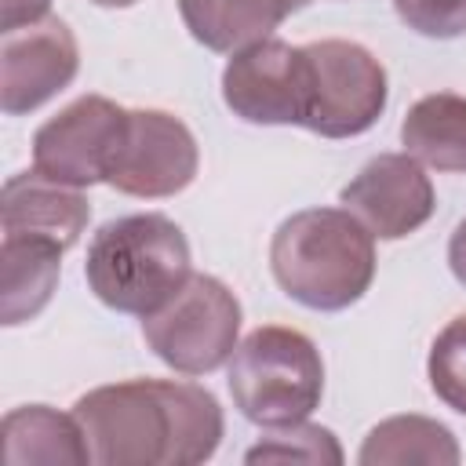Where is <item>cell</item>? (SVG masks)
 <instances>
[{
  "mask_svg": "<svg viewBox=\"0 0 466 466\" xmlns=\"http://www.w3.org/2000/svg\"><path fill=\"white\" fill-rule=\"evenodd\" d=\"M73 415L98 466H197L226 433L211 390L182 379H127L87 390Z\"/></svg>",
  "mask_w": 466,
  "mask_h": 466,
  "instance_id": "1",
  "label": "cell"
},
{
  "mask_svg": "<svg viewBox=\"0 0 466 466\" xmlns=\"http://www.w3.org/2000/svg\"><path fill=\"white\" fill-rule=\"evenodd\" d=\"M375 237L346 208L288 215L269 240V269L288 299L317 313H339L375 280Z\"/></svg>",
  "mask_w": 466,
  "mask_h": 466,
  "instance_id": "2",
  "label": "cell"
},
{
  "mask_svg": "<svg viewBox=\"0 0 466 466\" xmlns=\"http://www.w3.org/2000/svg\"><path fill=\"white\" fill-rule=\"evenodd\" d=\"M84 277L102 306L149 317L193 277L189 240L178 222L160 211L109 218L87 244Z\"/></svg>",
  "mask_w": 466,
  "mask_h": 466,
  "instance_id": "3",
  "label": "cell"
},
{
  "mask_svg": "<svg viewBox=\"0 0 466 466\" xmlns=\"http://www.w3.org/2000/svg\"><path fill=\"white\" fill-rule=\"evenodd\" d=\"M233 408L255 426H291L309 419L324 397V360L317 342L284 324H262L229 357Z\"/></svg>",
  "mask_w": 466,
  "mask_h": 466,
  "instance_id": "4",
  "label": "cell"
},
{
  "mask_svg": "<svg viewBox=\"0 0 466 466\" xmlns=\"http://www.w3.org/2000/svg\"><path fill=\"white\" fill-rule=\"evenodd\" d=\"M240 320V299L218 277L193 273L175 299L142 317V339L178 375H211L233 357Z\"/></svg>",
  "mask_w": 466,
  "mask_h": 466,
  "instance_id": "5",
  "label": "cell"
},
{
  "mask_svg": "<svg viewBox=\"0 0 466 466\" xmlns=\"http://www.w3.org/2000/svg\"><path fill=\"white\" fill-rule=\"evenodd\" d=\"M302 47L309 62L302 127L320 138H353L371 131L390 98L382 62L357 40L331 36Z\"/></svg>",
  "mask_w": 466,
  "mask_h": 466,
  "instance_id": "6",
  "label": "cell"
},
{
  "mask_svg": "<svg viewBox=\"0 0 466 466\" xmlns=\"http://www.w3.org/2000/svg\"><path fill=\"white\" fill-rule=\"evenodd\" d=\"M131 109L106 95H80L33 135V167L66 186L109 182V171L127 138Z\"/></svg>",
  "mask_w": 466,
  "mask_h": 466,
  "instance_id": "7",
  "label": "cell"
},
{
  "mask_svg": "<svg viewBox=\"0 0 466 466\" xmlns=\"http://www.w3.org/2000/svg\"><path fill=\"white\" fill-rule=\"evenodd\" d=\"M306 84L309 62L306 47L266 36L240 51L222 69V102L233 116L248 124H299L306 116Z\"/></svg>",
  "mask_w": 466,
  "mask_h": 466,
  "instance_id": "8",
  "label": "cell"
},
{
  "mask_svg": "<svg viewBox=\"0 0 466 466\" xmlns=\"http://www.w3.org/2000/svg\"><path fill=\"white\" fill-rule=\"evenodd\" d=\"M200 167V149L193 131L167 109H131L127 138L109 171L116 193L160 200L182 193Z\"/></svg>",
  "mask_w": 466,
  "mask_h": 466,
  "instance_id": "9",
  "label": "cell"
},
{
  "mask_svg": "<svg viewBox=\"0 0 466 466\" xmlns=\"http://www.w3.org/2000/svg\"><path fill=\"white\" fill-rule=\"evenodd\" d=\"M339 204L357 215L371 237L400 240L430 222L437 193L411 153H379L339 189Z\"/></svg>",
  "mask_w": 466,
  "mask_h": 466,
  "instance_id": "10",
  "label": "cell"
},
{
  "mask_svg": "<svg viewBox=\"0 0 466 466\" xmlns=\"http://www.w3.org/2000/svg\"><path fill=\"white\" fill-rule=\"evenodd\" d=\"M0 36V109L7 116L33 113L73 84L80 47L62 18L47 15L44 22Z\"/></svg>",
  "mask_w": 466,
  "mask_h": 466,
  "instance_id": "11",
  "label": "cell"
},
{
  "mask_svg": "<svg viewBox=\"0 0 466 466\" xmlns=\"http://www.w3.org/2000/svg\"><path fill=\"white\" fill-rule=\"evenodd\" d=\"M91 204L76 186L55 182L47 175L18 171L4 182L0 193V222L4 233H36L58 240L66 251L80 244V233L87 229Z\"/></svg>",
  "mask_w": 466,
  "mask_h": 466,
  "instance_id": "12",
  "label": "cell"
},
{
  "mask_svg": "<svg viewBox=\"0 0 466 466\" xmlns=\"http://www.w3.org/2000/svg\"><path fill=\"white\" fill-rule=\"evenodd\" d=\"M66 248L36 233H4L0 244V324L33 320L55 295Z\"/></svg>",
  "mask_w": 466,
  "mask_h": 466,
  "instance_id": "13",
  "label": "cell"
},
{
  "mask_svg": "<svg viewBox=\"0 0 466 466\" xmlns=\"http://www.w3.org/2000/svg\"><path fill=\"white\" fill-rule=\"evenodd\" d=\"M302 4L306 0H178V15L197 44L233 55L273 36V29Z\"/></svg>",
  "mask_w": 466,
  "mask_h": 466,
  "instance_id": "14",
  "label": "cell"
},
{
  "mask_svg": "<svg viewBox=\"0 0 466 466\" xmlns=\"http://www.w3.org/2000/svg\"><path fill=\"white\" fill-rule=\"evenodd\" d=\"M0 437H4V459L11 466H29V462L87 466L91 462V448H87L80 419L66 415V411H55L47 404L11 408L4 415Z\"/></svg>",
  "mask_w": 466,
  "mask_h": 466,
  "instance_id": "15",
  "label": "cell"
},
{
  "mask_svg": "<svg viewBox=\"0 0 466 466\" xmlns=\"http://www.w3.org/2000/svg\"><path fill=\"white\" fill-rule=\"evenodd\" d=\"M404 153L437 171H466V95H422L400 120Z\"/></svg>",
  "mask_w": 466,
  "mask_h": 466,
  "instance_id": "16",
  "label": "cell"
},
{
  "mask_svg": "<svg viewBox=\"0 0 466 466\" xmlns=\"http://www.w3.org/2000/svg\"><path fill=\"white\" fill-rule=\"evenodd\" d=\"M462 459L455 433L426 415H393L371 426L364 437L357 462L360 466H408V462H426V466H455Z\"/></svg>",
  "mask_w": 466,
  "mask_h": 466,
  "instance_id": "17",
  "label": "cell"
},
{
  "mask_svg": "<svg viewBox=\"0 0 466 466\" xmlns=\"http://www.w3.org/2000/svg\"><path fill=\"white\" fill-rule=\"evenodd\" d=\"M244 462H309V466H339L342 448L328 426L313 422H291V426H269L266 437H258L255 448L244 451Z\"/></svg>",
  "mask_w": 466,
  "mask_h": 466,
  "instance_id": "18",
  "label": "cell"
},
{
  "mask_svg": "<svg viewBox=\"0 0 466 466\" xmlns=\"http://www.w3.org/2000/svg\"><path fill=\"white\" fill-rule=\"evenodd\" d=\"M426 375H430V390L437 393V400L459 415H466V313L451 317L426 357Z\"/></svg>",
  "mask_w": 466,
  "mask_h": 466,
  "instance_id": "19",
  "label": "cell"
},
{
  "mask_svg": "<svg viewBox=\"0 0 466 466\" xmlns=\"http://www.w3.org/2000/svg\"><path fill=\"white\" fill-rule=\"evenodd\" d=\"M397 18L430 40H455L466 33V0H393Z\"/></svg>",
  "mask_w": 466,
  "mask_h": 466,
  "instance_id": "20",
  "label": "cell"
},
{
  "mask_svg": "<svg viewBox=\"0 0 466 466\" xmlns=\"http://www.w3.org/2000/svg\"><path fill=\"white\" fill-rule=\"evenodd\" d=\"M51 0H0V33H15L22 25L44 22Z\"/></svg>",
  "mask_w": 466,
  "mask_h": 466,
  "instance_id": "21",
  "label": "cell"
},
{
  "mask_svg": "<svg viewBox=\"0 0 466 466\" xmlns=\"http://www.w3.org/2000/svg\"><path fill=\"white\" fill-rule=\"evenodd\" d=\"M448 266H451L455 280L466 288V218L451 229V240H448Z\"/></svg>",
  "mask_w": 466,
  "mask_h": 466,
  "instance_id": "22",
  "label": "cell"
},
{
  "mask_svg": "<svg viewBox=\"0 0 466 466\" xmlns=\"http://www.w3.org/2000/svg\"><path fill=\"white\" fill-rule=\"evenodd\" d=\"M91 4H98V7H131L138 0H91Z\"/></svg>",
  "mask_w": 466,
  "mask_h": 466,
  "instance_id": "23",
  "label": "cell"
}]
</instances>
